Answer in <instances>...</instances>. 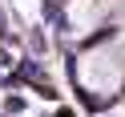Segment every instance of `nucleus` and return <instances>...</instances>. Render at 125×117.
Wrapping results in <instances>:
<instances>
[{"label": "nucleus", "mask_w": 125, "mask_h": 117, "mask_svg": "<svg viewBox=\"0 0 125 117\" xmlns=\"http://www.w3.org/2000/svg\"><path fill=\"white\" fill-rule=\"evenodd\" d=\"M121 117H125V113H121Z\"/></svg>", "instance_id": "f257e3e1"}]
</instances>
